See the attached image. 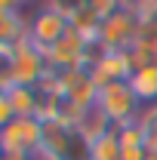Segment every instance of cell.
I'll use <instances>...</instances> for the list:
<instances>
[{
    "label": "cell",
    "mask_w": 157,
    "mask_h": 160,
    "mask_svg": "<svg viewBox=\"0 0 157 160\" xmlns=\"http://www.w3.org/2000/svg\"><path fill=\"white\" fill-rule=\"evenodd\" d=\"M16 120V111H13V105L6 99V92H0V129L6 126V123H13Z\"/></svg>",
    "instance_id": "12"
},
{
    "label": "cell",
    "mask_w": 157,
    "mask_h": 160,
    "mask_svg": "<svg viewBox=\"0 0 157 160\" xmlns=\"http://www.w3.org/2000/svg\"><path fill=\"white\" fill-rule=\"evenodd\" d=\"M89 160H123V151H120V139L117 129L105 132L102 139H96L89 145Z\"/></svg>",
    "instance_id": "11"
},
{
    "label": "cell",
    "mask_w": 157,
    "mask_h": 160,
    "mask_svg": "<svg viewBox=\"0 0 157 160\" xmlns=\"http://www.w3.org/2000/svg\"><path fill=\"white\" fill-rule=\"evenodd\" d=\"M40 139H43L40 117H16L0 129V145L6 154H37Z\"/></svg>",
    "instance_id": "4"
},
{
    "label": "cell",
    "mask_w": 157,
    "mask_h": 160,
    "mask_svg": "<svg viewBox=\"0 0 157 160\" xmlns=\"http://www.w3.org/2000/svg\"><path fill=\"white\" fill-rule=\"evenodd\" d=\"M0 92H3V89H0Z\"/></svg>",
    "instance_id": "14"
},
{
    "label": "cell",
    "mask_w": 157,
    "mask_h": 160,
    "mask_svg": "<svg viewBox=\"0 0 157 160\" xmlns=\"http://www.w3.org/2000/svg\"><path fill=\"white\" fill-rule=\"evenodd\" d=\"M6 99L13 105V111H16V117H37L40 111V89L37 86H9L6 89Z\"/></svg>",
    "instance_id": "10"
},
{
    "label": "cell",
    "mask_w": 157,
    "mask_h": 160,
    "mask_svg": "<svg viewBox=\"0 0 157 160\" xmlns=\"http://www.w3.org/2000/svg\"><path fill=\"white\" fill-rule=\"evenodd\" d=\"M68 9L65 3H46L37 6L31 16H28V43H34L40 52H49L65 34H68Z\"/></svg>",
    "instance_id": "1"
},
{
    "label": "cell",
    "mask_w": 157,
    "mask_h": 160,
    "mask_svg": "<svg viewBox=\"0 0 157 160\" xmlns=\"http://www.w3.org/2000/svg\"><path fill=\"white\" fill-rule=\"evenodd\" d=\"M3 160H34V154H3Z\"/></svg>",
    "instance_id": "13"
},
{
    "label": "cell",
    "mask_w": 157,
    "mask_h": 160,
    "mask_svg": "<svg viewBox=\"0 0 157 160\" xmlns=\"http://www.w3.org/2000/svg\"><path fill=\"white\" fill-rule=\"evenodd\" d=\"M96 108L108 117V123L117 129V126H126V123H136L142 120V102L136 99V92L129 89L126 80H117V83H108L105 89H99Z\"/></svg>",
    "instance_id": "2"
},
{
    "label": "cell",
    "mask_w": 157,
    "mask_h": 160,
    "mask_svg": "<svg viewBox=\"0 0 157 160\" xmlns=\"http://www.w3.org/2000/svg\"><path fill=\"white\" fill-rule=\"evenodd\" d=\"M86 71H89V77H93V83H96L99 89H105L108 83H117V80L129 77V65H126V56L123 52H105Z\"/></svg>",
    "instance_id": "7"
},
{
    "label": "cell",
    "mask_w": 157,
    "mask_h": 160,
    "mask_svg": "<svg viewBox=\"0 0 157 160\" xmlns=\"http://www.w3.org/2000/svg\"><path fill=\"white\" fill-rule=\"evenodd\" d=\"M13 71H16V83L19 86H40L43 77L49 74L46 65V52H40L34 43L22 40L13 49Z\"/></svg>",
    "instance_id": "5"
},
{
    "label": "cell",
    "mask_w": 157,
    "mask_h": 160,
    "mask_svg": "<svg viewBox=\"0 0 157 160\" xmlns=\"http://www.w3.org/2000/svg\"><path fill=\"white\" fill-rule=\"evenodd\" d=\"M25 37H28V16L16 3L0 0V46L16 49Z\"/></svg>",
    "instance_id": "6"
},
{
    "label": "cell",
    "mask_w": 157,
    "mask_h": 160,
    "mask_svg": "<svg viewBox=\"0 0 157 160\" xmlns=\"http://www.w3.org/2000/svg\"><path fill=\"white\" fill-rule=\"evenodd\" d=\"M129 89L136 92V99L142 102V108H154L157 105V65H145L136 74H129Z\"/></svg>",
    "instance_id": "9"
},
{
    "label": "cell",
    "mask_w": 157,
    "mask_h": 160,
    "mask_svg": "<svg viewBox=\"0 0 157 160\" xmlns=\"http://www.w3.org/2000/svg\"><path fill=\"white\" fill-rule=\"evenodd\" d=\"M139 31H142V19H139L136 3H117L114 12L102 22L99 40H102L111 52H123V49H129L139 40Z\"/></svg>",
    "instance_id": "3"
},
{
    "label": "cell",
    "mask_w": 157,
    "mask_h": 160,
    "mask_svg": "<svg viewBox=\"0 0 157 160\" xmlns=\"http://www.w3.org/2000/svg\"><path fill=\"white\" fill-rule=\"evenodd\" d=\"M68 25L83 34V37H99V28H102V12H99V3H71L68 9Z\"/></svg>",
    "instance_id": "8"
}]
</instances>
